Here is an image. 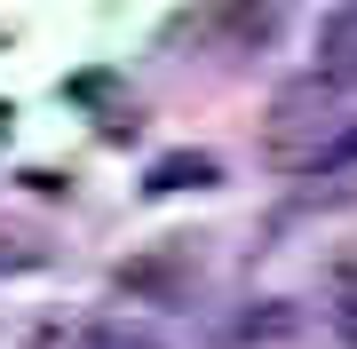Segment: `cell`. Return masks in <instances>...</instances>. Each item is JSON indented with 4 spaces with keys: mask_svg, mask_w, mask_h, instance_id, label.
<instances>
[{
    "mask_svg": "<svg viewBox=\"0 0 357 349\" xmlns=\"http://www.w3.org/2000/svg\"><path fill=\"white\" fill-rule=\"evenodd\" d=\"M262 143H270V159L286 175H342V167H357V111H349V95L333 79L310 72L294 88H278Z\"/></svg>",
    "mask_w": 357,
    "mask_h": 349,
    "instance_id": "obj_1",
    "label": "cell"
},
{
    "mask_svg": "<svg viewBox=\"0 0 357 349\" xmlns=\"http://www.w3.org/2000/svg\"><path fill=\"white\" fill-rule=\"evenodd\" d=\"M191 278H199V262H191V246H151V254H128L112 270L119 294H135V302H183L191 294Z\"/></svg>",
    "mask_w": 357,
    "mask_h": 349,
    "instance_id": "obj_2",
    "label": "cell"
},
{
    "mask_svg": "<svg viewBox=\"0 0 357 349\" xmlns=\"http://www.w3.org/2000/svg\"><path fill=\"white\" fill-rule=\"evenodd\" d=\"M215 183H222V159L215 151H167V159L143 167V191H151V199H167V191H215Z\"/></svg>",
    "mask_w": 357,
    "mask_h": 349,
    "instance_id": "obj_3",
    "label": "cell"
},
{
    "mask_svg": "<svg viewBox=\"0 0 357 349\" xmlns=\"http://www.w3.org/2000/svg\"><path fill=\"white\" fill-rule=\"evenodd\" d=\"M318 79H333V88H357V8H333L318 24Z\"/></svg>",
    "mask_w": 357,
    "mask_h": 349,
    "instance_id": "obj_4",
    "label": "cell"
},
{
    "mask_svg": "<svg viewBox=\"0 0 357 349\" xmlns=\"http://www.w3.org/2000/svg\"><path fill=\"white\" fill-rule=\"evenodd\" d=\"M72 349H167V341L151 334V325H135V318H88Z\"/></svg>",
    "mask_w": 357,
    "mask_h": 349,
    "instance_id": "obj_5",
    "label": "cell"
},
{
    "mask_svg": "<svg viewBox=\"0 0 357 349\" xmlns=\"http://www.w3.org/2000/svg\"><path fill=\"white\" fill-rule=\"evenodd\" d=\"M215 32L238 40V48H262V40H278V8H222Z\"/></svg>",
    "mask_w": 357,
    "mask_h": 349,
    "instance_id": "obj_6",
    "label": "cell"
},
{
    "mask_svg": "<svg viewBox=\"0 0 357 349\" xmlns=\"http://www.w3.org/2000/svg\"><path fill=\"white\" fill-rule=\"evenodd\" d=\"M278 334H294V302H255V310H246L238 325H230V341H278Z\"/></svg>",
    "mask_w": 357,
    "mask_h": 349,
    "instance_id": "obj_7",
    "label": "cell"
},
{
    "mask_svg": "<svg viewBox=\"0 0 357 349\" xmlns=\"http://www.w3.org/2000/svg\"><path fill=\"white\" fill-rule=\"evenodd\" d=\"M333 334H342V341L357 349V270H349L342 286H333Z\"/></svg>",
    "mask_w": 357,
    "mask_h": 349,
    "instance_id": "obj_8",
    "label": "cell"
}]
</instances>
